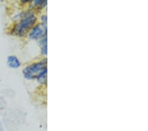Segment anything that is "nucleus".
I'll use <instances>...</instances> for the list:
<instances>
[{"instance_id": "f257e3e1", "label": "nucleus", "mask_w": 148, "mask_h": 131, "mask_svg": "<svg viewBox=\"0 0 148 131\" xmlns=\"http://www.w3.org/2000/svg\"><path fill=\"white\" fill-rule=\"evenodd\" d=\"M36 21V18L34 13H30L29 14H28L16 26V34L18 35V36H23L24 35H25L30 29L31 27L34 25Z\"/></svg>"}, {"instance_id": "f03ea898", "label": "nucleus", "mask_w": 148, "mask_h": 131, "mask_svg": "<svg viewBox=\"0 0 148 131\" xmlns=\"http://www.w3.org/2000/svg\"><path fill=\"white\" fill-rule=\"evenodd\" d=\"M46 59L37 63H34L27 66L23 70V75L28 80H32L36 78L43 69L46 68Z\"/></svg>"}, {"instance_id": "7ed1b4c3", "label": "nucleus", "mask_w": 148, "mask_h": 131, "mask_svg": "<svg viewBox=\"0 0 148 131\" xmlns=\"http://www.w3.org/2000/svg\"><path fill=\"white\" fill-rule=\"evenodd\" d=\"M46 27L44 25H38L33 28L30 33V37L32 39H37L42 37L44 33L46 34Z\"/></svg>"}, {"instance_id": "20e7f679", "label": "nucleus", "mask_w": 148, "mask_h": 131, "mask_svg": "<svg viewBox=\"0 0 148 131\" xmlns=\"http://www.w3.org/2000/svg\"><path fill=\"white\" fill-rule=\"evenodd\" d=\"M8 64L12 68H18L21 65L17 57L15 56H9L8 58Z\"/></svg>"}, {"instance_id": "39448f33", "label": "nucleus", "mask_w": 148, "mask_h": 131, "mask_svg": "<svg viewBox=\"0 0 148 131\" xmlns=\"http://www.w3.org/2000/svg\"><path fill=\"white\" fill-rule=\"evenodd\" d=\"M38 82L41 84H45L47 82V68H45L40 71L37 76Z\"/></svg>"}, {"instance_id": "423d86ee", "label": "nucleus", "mask_w": 148, "mask_h": 131, "mask_svg": "<svg viewBox=\"0 0 148 131\" xmlns=\"http://www.w3.org/2000/svg\"><path fill=\"white\" fill-rule=\"evenodd\" d=\"M41 45H42V53L44 55H46L47 54V38L44 37L41 41Z\"/></svg>"}, {"instance_id": "0eeeda50", "label": "nucleus", "mask_w": 148, "mask_h": 131, "mask_svg": "<svg viewBox=\"0 0 148 131\" xmlns=\"http://www.w3.org/2000/svg\"><path fill=\"white\" fill-rule=\"evenodd\" d=\"M35 6L38 7H40V8H42V7L46 6L47 5V1H41V0H38V1H34Z\"/></svg>"}, {"instance_id": "6e6552de", "label": "nucleus", "mask_w": 148, "mask_h": 131, "mask_svg": "<svg viewBox=\"0 0 148 131\" xmlns=\"http://www.w3.org/2000/svg\"><path fill=\"white\" fill-rule=\"evenodd\" d=\"M42 19L43 21V22H44V23H46V21H47V17L46 16H43L42 17Z\"/></svg>"}, {"instance_id": "1a4fd4ad", "label": "nucleus", "mask_w": 148, "mask_h": 131, "mask_svg": "<svg viewBox=\"0 0 148 131\" xmlns=\"http://www.w3.org/2000/svg\"><path fill=\"white\" fill-rule=\"evenodd\" d=\"M0 131H5V130H4V129H3V126H2V125L1 124V123H0Z\"/></svg>"}]
</instances>
